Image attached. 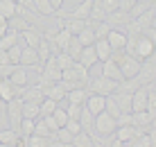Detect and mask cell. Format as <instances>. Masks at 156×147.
I'll return each mask as SVG.
<instances>
[{"label":"cell","mask_w":156,"mask_h":147,"mask_svg":"<svg viewBox=\"0 0 156 147\" xmlns=\"http://www.w3.org/2000/svg\"><path fill=\"white\" fill-rule=\"evenodd\" d=\"M61 81H63V86H66L68 91H73V88H86V84H88V70H86L82 63L75 61L70 68L61 70Z\"/></svg>","instance_id":"6da1fadb"},{"label":"cell","mask_w":156,"mask_h":147,"mask_svg":"<svg viewBox=\"0 0 156 147\" xmlns=\"http://www.w3.org/2000/svg\"><path fill=\"white\" fill-rule=\"evenodd\" d=\"M86 88H88V93H98V95H113L118 91V81L104 77V75H98V77L88 79V84H86Z\"/></svg>","instance_id":"7a4b0ae2"},{"label":"cell","mask_w":156,"mask_h":147,"mask_svg":"<svg viewBox=\"0 0 156 147\" xmlns=\"http://www.w3.org/2000/svg\"><path fill=\"white\" fill-rule=\"evenodd\" d=\"M93 127H95V131H98L102 138H111V136L115 134V129H118V120H115V118H111L106 111H102V113L95 116Z\"/></svg>","instance_id":"3957f363"},{"label":"cell","mask_w":156,"mask_h":147,"mask_svg":"<svg viewBox=\"0 0 156 147\" xmlns=\"http://www.w3.org/2000/svg\"><path fill=\"white\" fill-rule=\"evenodd\" d=\"M118 66H120L122 70V77L125 79H131V77H136L138 73H140V66H143V61L140 59H136L133 54H122V59L118 61Z\"/></svg>","instance_id":"277c9868"},{"label":"cell","mask_w":156,"mask_h":147,"mask_svg":"<svg viewBox=\"0 0 156 147\" xmlns=\"http://www.w3.org/2000/svg\"><path fill=\"white\" fill-rule=\"evenodd\" d=\"M7 120H9V127L18 131L20 120H23V100L20 97H12L7 102Z\"/></svg>","instance_id":"5b68a950"},{"label":"cell","mask_w":156,"mask_h":147,"mask_svg":"<svg viewBox=\"0 0 156 147\" xmlns=\"http://www.w3.org/2000/svg\"><path fill=\"white\" fill-rule=\"evenodd\" d=\"M154 52H156V43L149 39V36L140 34L138 41H136V48H133V57L140 59V61H145V59H149Z\"/></svg>","instance_id":"8992f818"},{"label":"cell","mask_w":156,"mask_h":147,"mask_svg":"<svg viewBox=\"0 0 156 147\" xmlns=\"http://www.w3.org/2000/svg\"><path fill=\"white\" fill-rule=\"evenodd\" d=\"M18 66H23V68H39V70H41V59H39L36 48L23 45V52H20V63H18Z\"/></svg>","instance_id":"52a82bcc"},{"label":"cell","mask_w":156,"mask_h":147,"mask_svg":"<svg viewBox=\"0 0 156 147\" xmlns=\"http://www.w3.org/2000/svg\"><path fill=\"white\" fill-rule=\"evenodd\" d=\"M147 97H149V84L140 86L138 91H133L131 93V113L145 111V109H147Z\"/></svg>","instance_id":"ba28073f"},{"label":"cell","mask_w":156,"mask_h":147,"mask_svg":"<svg viewBox=\"0 0 156 147\" xmlns=\"http://www.w3.org/2000/svg\"><path fill=\"white\" fill-rule=\"evenodd\" d=\"M106 41H109V45H111V50L118 52V50H125V45H127V32L125 30H111L109 32V36H106Z\"/></svg>","instance_id":"9c48e42d"},{"label":"cell","mask_w":156,"mask_h":147,"mask_svg":"<svg viewBox=\"0 0 156 147\" xmlns=\"http://www.w3.org/2000/svg\"><path fill=\"white\" fill-rule=\"evenodd\" d=\"M100 75H104V77H109V79H113V81H125V77H122V70H120V66L113 61V59H106L104 63H102V73Z\"/></svg>","instance_id":"30bf717a"},{"label":"cell","mask_w":156,"mask_h":147,"mask_svg":"<svg viewBox=\"0 0 156 147\" xmlns=\"http://www.w3.org/2000/svg\"><path fill=\"white\" fill-rule=\"evenodd\" d=\"M77 63H82V66L86 70H90L98 63V54H95V48L93 45H84V50L79 52V57H77Z\"/></svg>","instance_id":"8fae6325"},{"label":"cell","mask_w":156,"mask_h":147,"mask_svg":"<svg viewBox=\"0 0 156 147\" xmlns=\"http://www.w3.org/2000/svg\"><path fill=\"white\" fill-rule=\"evenodd\" d=\"M66 93H68V88L63 86V81L50 84L45 91H43V95H45V97H50V100H55V102H61V100H66Z\"/></svg>","instance_id":"7c38bea8"},{"label":"cell","mask_w":156,"mask_h":147,"mask_svg":"<svg viewBox=\"0 0 156 147\" xmlns=\"http://www.w3.org/2000/svg\"><path fill=\"white\" fill-rule=\"evenodd\" d=\"M104 100L106 97L104 95H98V93H88V97H86V109H88L93 116H98V113L104 111Z\"/></svg>","instance_id":"4fadbf2b"},{"label":"cell","mask_w":156,"mask_h":147,"mask_svg":"<svg viewBox=\"0 0 156 147\" xmlns=\"http://www.w3.org/2000/svg\"><path fill=\"white\" fill-rule=\"evenodd\" d=\"M43 97H45V95H43V88H41L39 84L32 86V88H27V86H25L23 93H20V100H23V102H34V104H41Z\"/></svg>","instance_id":"5bb4252c"},{"label":"cell","mask_w":156,"mask_h":147,"mask_svg":"<svg viewBox=\"0 0 156 147\" xmlns=\"http://www.w3.org/2000/svg\"><path fill=\"white\" fill-rule=\"evenodd\" d=\"M93 48H95V54H98V61H102V63H104L106 59H111V54H113V50H111V45H109L106 39H98L93 43Z\"/></svg>","instance_id":"9a60e30c"},{"label":"cell","mask_w":156,"mask_h":147,"mask_svg":"<svg viewBox=\"0 0 156 147\" xmlns=\"http://www.w3.org/2000/svg\"><path fill=\"white\" fill-rule=\"evenodd\" d=\"M106 23H109L111 27H115V25H125V30H127V25L131 23V16H129L127 12H120V9H115V12H111L109 16H106Z\"/></svg>","instance_id":"2e32d148"},{"label":"cell","mask_w":156,"mask_h":147,"mask_svg":"<svg viewBox=\"0 0 156 147\" xmlns=\"http://www.w3.org/2000/svg\"><path fill=\"white\" fill-rule=\"evenodd\" d=\"M86 20H88V18H86ZM86 20H82V18H61V27L68 30L73 36H77L79 32L86 27Z\"/></svg>","instance_id":"e0dca14e"},{"label":"cell","mask_w":156,"mask_h":147,"mask_svg":"<svg viewBox=\"0 0 156 147\" xmlns=\"http://www.w3.org/2000/svg\"><path fill=\"white\" fill-rule=\"evenodd\" d=\"M93 25H95L93 20H86V27L77 34V39H79V43H82V45H93V43L98 41V39H95V30H93Z\"/></svg>","instance_id":"ac0fdd59"},{"label":"cell","mask_w":156,"mask_h":147,"mask_svg":"<svg viewBox=\"0 0 156 147\" xmlns=\"http://www.w3.org/2000/svg\"><path fill=\"white\" fill-rule=\"evenodd\" d=\"M20 36L25 39V45H30V48H39V43H41V39H43V34L36 30L34 25L27 27L25 32H20Z\"/></svg>","instance_id":"d6986e66"},{"label":"cell","mask_w":156,"mask_h":147,"mask_svg":"<svg viewBox=\"0 0 156 147\" xmlns=\"http://www.w3.org/2000/svg\"><path fill=\"white\" fill-rule=\"evenodd\" d=\"M131 120H133V127L136 129L147 131L149 124H152V116H149L147 111H136V113H131Z\"/></svg>","instance_id":"ffe728a7"},{"label":"cell","mask_w":156,"mask_h":147,"mask_svg":"<svg viewBox=\"0 0 156 147\" xmlns=\"http://www.w3.org/2000/svg\"><path fill=\"white\" fill-rule=\"evenodd\" d=\"M138 134H140V129H136V127H131V124H127V127H118L113 136H115L118 140H122V143H129V140L136 138Z\"/></svg>","instance_id":"44dd1931"},{"label":"cell","mask_w":156,"mask_h":147,"mask_svg":"<svg viewBox=\"0 0 156 147\" xmlns=\"http://www.w3.org/2000/svg\"><path fill=\"white\" fill-rule=\"evenodd\" d=\"M86 97H88V88H73L66 93L68 104H86Z\"/></svg>","instance_id":"7402d4cb"},{"label":"cell","mask_w":156,"mask_h":147,"mask_svg":"<svg viewBox=\"0 0 156 147\" xmlns=\"http://www.w3.org/2000/svg\"><path fill=\"white\" fill-rule=\"evenodd\" d=\"M9 81H12L14 86H18V88H23V86H27V73H25L23 66H14V73L9 75Z\"/></svg>","instance_id":"603a6c76"},{"label":"cell","mask_w":156,"mask_h":147,"mask_svg":"<svg viewBox=\"0 0 156 147\" xmlns=\"http://www.w3.org/2000/svg\"><path fill=\"white\" fill-rule=\"evenodd\" d=\"M7 27H9V30H14V32H18V34H20V32H25V30H27V27H32V23H30L27 18H23V16H18V14H16L14 18H9V20H7Z\"/></svg>","instance_id":"cb8c5ba5"},{"label":"cell","mask_w":156,"mask_h":147,"mask_svg":"<svg viewBox=\"0 0 156 147\" xmlns=\"http://www.w3.org/2000/svg\"><path fill=\"white\" fill-rule=\"evenodd\" d=\"M32 5H34L36 14H41V16H55L57 14V9L52 7L50 0H32Z\"/></svg>","instance_id":"d4e9b609"},{"label":"cell","mask_w":156,"mask_h":147,"mask_svg":"<svg viewBox=\"0 0 156 147\" xmlns=\"http://www.w3.org/2000/svg\"><path fill=\"white\" fill-rule=\"evenodd\" d=\"M70 39H73V34H70V32H68V30H63V27H61V30H59L57 34H55V39H52V41H55L57 50H59V52H63V50H66V45H68V41H70Z\"/></svg>","instance_id":"484cf974"},{"label":"cell","mask_w":156,"mask_h":147,"mask_svg":"<svg viewBox=\"0 0 156 147\" xmlns=\"http://www.w3.org/2000/svg\"><path fill=\"white\" fill-rule=\"evenodd\" d=\"M104 111L109 113L111 118H115V120L122 116L120 106H118V102H115V95H106V100H104Z\"/></svg>","instance_id":"4316f807"},{"label":"cell","mask_w":156,"mask_h":147,"mask_svg":"<svg viewBox=\"0 0 156 147\" xmlns=\"http://www.w3.org/2000/svg\"><path fill=\"white\" fill-rule=\"evenodd\" d=\"M16 9H18V2H16V0H0V14L7 20L16 16Z\"/></svg>","instance_id":"83f0119b"},{"label":"cell","mask_w":156,"mask_h":147,"mask_svg":"<svg viewBox=\"0 0 156 147\" xmlns=\"http://www.w3.org/2000/svg\"><path fill=\"white\" fill-rule=\"evenodd\" d=\"M18 140H20V134L16 131V129H2L0 131V143H5V145H18Z\"/></svg>","instance_id":"f1b7e54d"},{"label":"cell","mask_w":156,"mask_h":147,"mask_svg":"<svg viewBox=\"0 0 156 147\" xmlns=\"http://www.w3.org/2000/svg\"><path fill=\"white\" fill-rule=\"evenodd\" d=\"M82 50H84V45L79 43L77 36H73V39L68 41V45H66V50H63V52H66L70 59H75V61H77V57H79V52H82Z\"/></svg>","instance_id":"f546056e"},{"label":"cell","mask_w":156,"mask_h":147,"mask_svg":"<svg viewBox=\"0 0 156 147\" xmlns=\"http://www.w3.org/2000/svg\"><path fill=\"white\" fill-rule=\"evenodd\" d=\"M115 95V102H118V106H120V111L122 113H131V93H113Z\"/></svg>","instance_id":"4dcf8cb0"},{"label":"cell","mask_w":156,"mask_h":147,"mask_svg":"<svg viewBox=\"0 0 156 147\" xmlns=\"http://www.w3.org/2000/svg\"><path fill=\"white\" fill-rule=\"evenodd\" d=\"M18 39H20V34H18V32L9 30L7 34H5L2 39H0V50H9L12 45H16V43H18Z\"/></svg>","instance_id":"1f68e13d"},{"label":"cell","mask_w":156,"mask_h":147,"mask_svg":"<svg viewBox=\"0 0 156 147\" xmlns=\"http://www.w3.org/2000/svg\"><path fill=\"white\" fill-rule=\"evenodd\" d=\"M36 52H39V59H41V66L48 61L50 57H55L52 54V48H50V41H45V39H41V43H39V48H36Z\"/></svg>","instance_id":"d6a6232c"},{"label":"cell","mask_w":156,"mask_h":147,"mask_svg":"<svg viewBox=\"0 0 156 147\" xmlns=\"http://www.w3.org/2000/svg\"><path fill=\"white\" fill-rule=\"evenodd\" d=\"M34 122L36 120H32V118H23L20 120V127H18V134H20V138H30L32 134H34Z\"/></svg>","instance_id":"836d02e7"},{"label":"cell","mask_w":156,"mask_h":147,"mask_svg":"<svg viewBox=\"0 0 156 147\" xmlns=\"http://www.w3.org/2000/svg\"><path fill=\"white\" fill-rule=\"evenodd\" d=\"M73 147H95V140L90 138L86 131H79V134L73 138Z\"/></svg>","instance_id":"e575fe53"},{"label":"cell","mask_w":156,"mask_h":147,"mask_svg":"<svg viewBox=\"0 0 156 147\" xmlns=\"http://www.w3.org/2000/svg\"><path fill=\"white\" fill-rule=\"evenodd\" d=\"M25 145H27V147H50V138L32 134L30 138H25Z\"/></svg>","instance_id":"d590c367"},{"label":"cell","mask_w":156,"mask_h":147,"mask_svg":"<svg viewBox=\"0 0 156 147\" xmlns=\"http://www.w3.org/2000/svg\"><path fill=\"white\" fill-rule=\"evenodd\" d=\"M39 116H41L39 104H34V102H23V118H32V120H36Z\"/></svg>","instance_id":"8d00e7d4"},{"label":"cell","mask_w":156,"mask_h":147,"mask_svg":"<svg viewBox=\"0 0 156 147\" xmlns=\"http://www.w3.org/2000/svg\"><path fill=\"white\" fill-rule=\"evenodd\" d=\"M93 30H95V39H106V36H109V32L113 30V27L106 23V20H102V23H95V25H93Z\"/></svg>","instance_id":"74e56055"},{"label":"cell","mask_w":156,"mask_h":147,"mask_svg":"<svg viewBox=\"0 0 156 147\" xmlns=\"http://www.w3.org/2000/svg\"><path fill=\"white\" fill-rule=\"evenodd\" d=\"M59 106V102H55V100H50V97H43V102L39 104V111H41V116H50L52 111Z\"/></svg>","instance_id":"f35d334b"},{"label":"cell","mask_w":156,"mask_h":147,"mask_svg":"<svg viewBox=\"0 0 156 147\" xmlns=\"http://www.w3.org/2000/svg\"><path fill=\"white\" fill-rule=\"evenodd\" d=\"M20 52H23V45H20V43H16V45H12V48L7 50L12 66H18V63H20Z\"/></svg>","instance_id":"ab89813d"},{"label":"cell","mask_w":156,"mask_h":147,"mask_svg":"<svg viewBox=\"0 0 156 147\" xmlns=\"http://www.w3.org/2000/svg\"><path fill=\"white\" fill-rule=\"evenodd\" d=\"M145 111L152 116V120L156 118V91H152V84H149V97H147V109Z\"/></svg>","instance_id":"60d3db41"},{"label":"cell","mask_w":156,"mask_h":147,"mask_svg":"<svg viewBox=\"0 0 156 147\" xmlns=\"http://www.w3.org/2000/svg\"><path fill=\"white\" fill-rule=\"evenodd\" d=\"M34 134H36V136H45V138H50V129L45 127V122H43L41 116L36 118V122H34Z\"/></svg>","instance_id":"b9f144b4"},{"label":"cell","mask_w":156,"mask_h":147,"mask_svg":"<svg viewBox=\"0 0 156 147\" xmlns=\"http://www.w3.org/2000/svg\"><path fill=\"white\" fill-rule=\"evenodd\" d=\"M52 118H55L57 120V124L59 127H66V122H68V113H66V109H55V111H52Z\"/></svg>","instance_id":"7bdbcfd3"},{"label":"cell","mask_w":156,"mask_h":147,"mask_svg":"<svg viewBox=\"0 0 156 147\" xmlns=\"http://www.w3.org/2000/svg\"><path fill=\"white\" fill-rule=\"evenodd\" d=\"M55 57H57V63H59V68H61V70L70 68L73 63H75V59H70L66 52H59V54H55Z\"/></svg>","instance_id":"ee69618b"},{"label":"cell","mask_w":156,"mask_h":147,"mask_svg":"<svg viewBox=\"0 0 156 147\" xmlns=\"http://www.w3.org/2000/svg\"><path fill=\"white\" fill-rule=\"evenodd\" d=\"M149 7H152V5H145V2H136V5H133V7H131V12H129V16H131V20H133V18H138V16H140V14H145V12H147Z\"/></svg>","instance_id":"f6af8a7d"},{"label":"cell","mask_w":156,"mask_h":147,"mask_svg":"<svg viewBox=\"0 0 156 147\" xmlns=\"http://www.w3.org/2000/svg\"><path fill=\"white\" fill-rule=\"evenodd\" d=\"M82 109H84V104H68L66 113H68V118H70V120H79V116H82Z\"/></svg>","instance_id":"bcb514c9"},{"label":"cell","mask_w":156,"mask_h":147,"mask_svg":"<svg viewBox=\"0 0 156 147\" xmlns=\"http://www.w3.org/2000/svg\"><path fill=\"white\" fill-rule=\"evenodd\" d=\"M66 129H68V131H70L73 136H77L79 131H84L82 124H79V120H70V118H68V122H66Z\"/></svg>","instance_id":"7dc6e473"},{"label":"cell","mask_w":156,"mask_h":147,"mask_svg":"<svg viewBox=\"0 0 156 147\" xmlns=\"http://www.w3.org/2000/svg\"><path fill=\"white\" fill-rule=\"evenodd\" d=\"M0 127H9V120H7V102L0 100Z\"/></svg>","instance_id":"c3c4849f"},{"label":"cell","mask_w":156,"mask_h":147,"mask_svg":"<svg viewBox=\"0 0 156 147\" xmlns=\"http://www.w3.org/2000/svg\"><path fill=\"white\" fill-rule=\"evenodd\" d=\"M41 118H43V122H45V127L50 129V134H55L57 129H59V124H57L55 118H52V113H50V116H41Z\"/></svg>","instance_id":"681fc988"},{"label":"cell","mask_w":156,"mask_h":147,"mask_svg":"<svg viewBox=\"0 0 156 147\" xmlns=\"http://www.w3.org/2000/svg\"><path fill=\"white\" fill-rule=\"evenodd\" d=\"M133 5H136V0H118V9H120V12H131V7Z\"/></svg>","instance_id":"f907efd6"},{"label":"cell","mask_w":156,"mask_h":147,"mask_svg":"<svg viewBox=\"0 0 156 147\" xmlns=\"http://www.w3.org/2000/svg\"><path fill=\"white\" fill-rule=\"evenodd\" d=\"M14 73V66L12 63H5V66H0V79H9V75Z\"/></svg>","instance_id":"816d5d0a"},{"label":"cell","mask_w":156,"mask_h":147,"mask_svg":"<svg viewBox=\"0 0 156 147\" xmlns=\"http://www.w3.org/2000/svg\"><path fill=\"white\" fill-rule=\"evenodd\" d=\"M147 136H149V143H152V147H156V127H154V124H149Z\"/></svg>","instance_id":"f5cc1de1"},{"label":"cell","mask_w":156,"mask_h":147,"mask_svg":"<svg viewBox=\"0 0 156 147\" xmlns=\"http://www.w3.org/2000/svg\"><path fill=\"white\" fill-rule=\"evenodd\" d=\"M5 63H12V61H9L7 50H0V66H5Z\"/></svg>","instance_id":"db71d44e"},{"label":"cell","mask_w":156,"mask_h":147,"mask_svg":"<svg viewBox=\"0 0 156 147\" xmlns=\"http://www.w3.org/2000/svg\"><path fill=\"white\" fill-rule=\"evenodd\" d=\"M50 2H52V7H55L57 12H59V9L63 7V2H66V0H50Z\"/></svg>","instance_id":"11a10c76"},{"label":"cell","mask_w":156,"mask_h":147,"mask_svg":"<svg viewBox=\"0 0 156 147\" xmlns=\"http://www.w3.org/2000/svg\"><path fill=\"white\" fill-rule=\"evenodd\" d=\"M109 147H125V143L118 140V138H113V140H109Z\"/></svg>","instance_id":"9f6ffc18"},{"label":"cell","mask_w":156,"mask_h":147,"mask_svg":"<svg viewBox=\"0 0 156 147\" xmlns=\"http://www.w3.org/2000/svg\"><path fill=\"white\" fill-rule=\"evenodd\" d=\"M7 32H9V27H7V25H0V39H2Z\"/></svg>","instance_id":"6f0895ef"},{"label":"cell","mask_w":156,"mask_h":147,"mask_svg":"<svg viewBox=\"0 0 156 147\" xmlns=\"http://www.w3.org/2000/svg\"><path fill=\"white\" fill-rule=\"evenodd\" d=\"M136 2H145V5H154L156 0H136Z\"/></svg>","instance_id":"680465c9"},{"label":"cell","mask_w":156,"mask_h":147,"mask_svg":"<svg viewBox=\"0 0 156 147\" xmlns=\"http://www.w3.org/2000/svg\"><path fill=\"white\" fill-rule=\"evenodd\" d=\"M0 25H7V18H5L2 14H0Z\"/></svg>","instance_id":"91938a15"},{"label":"cell","mask_w":156,"mask_h":147,"mask_svg":"<svg viewBox=\"0 0 156 147\" xmlns=\"http://www.w3.org/2000/svg\"><path fill=\"white\" fill-rule=\"evenodd\" d=\"M152 30H156V16L152 18Z\"/></svg>","instance_id":"94428289"},{"label":"cell","mask_w":156,"mask_h":147,"mask_svg":"<svg viewBox=\"0 0 156 147\" xmlns=\"http://www.w3.org/2000/svg\"><path fill=\"white\" fill-rule=\"evenodd\" d=\"M0 147H16V145H5V143H0Z\"/></svg>","instance_id":"6125c7cd"}]
</instances>
